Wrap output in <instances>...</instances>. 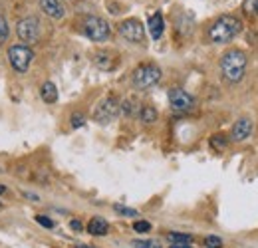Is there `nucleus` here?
<instances>
[{"label": "nucleus", "instance_id": "1", "mask_svg": "<svg viewBox=\"0 0 258 248\" xmlns=\"http://www.w3.org/2000/svg\"><path fill=\"white\" fill-rule=\"evenodd\" d=\"M242 30V22L240 18L232 16V14H223L219 16L213 26L209 28V38L215 42V44H226L230 40H234V36H238Z\"/></svg>", "mask_w": 258, "mask_h": 248}, {"label": "nucleus", "instance_id": "2", "mask_svg": "<svg viewBox=\"0 0 258 248\" xmlns=\"http://www.w3.org/2000/svg\"><path fill=\"white\" fill-rule=\"evenodd\" d=\"M221 72L223 78L230 84H236L244 78L246 72V54L242 50H228L221 58Z\"/></svg>", "mask_w": 258, "mask_h": 248}, {"label": "nucleus", "instance_id": "3", "mask_svg": "<svg viewBox=\"0 0 258 248\" xmlns=\"http://www.w3.org/2000/svg\"><path fill=\"white\" fill-rule=\"evenodd\" d=\"M161 80V70L155 64H141L133 72V86L137 90H149Z\"/></svg>", "mask_w": 258, "mask_h": 248}, {"label": "nucleus", "instance_id": "4", "mask_svg": "<svg viewBox=\"0 0 258 248\" xmlns=\"http://www.w3.org/2000/svg\"><path fill=\"white\" fill-rule=\"evenodd\" d=\"M119 111H121V103L117 101V97L107 95L97 103L96 111H94V119L97 123H109L117 117Z\"/></svg>", "mask_w": 258, "mask_h": 248}, {"label": "nucleus", "instance_id": "5", "mask_svg": "<svg viewBox=\"0 0 258 248\" xmlns=\"http://www.w3.org/2000/svg\"><path fill=\"white\" fill-rule=\"evenodd\" d=\"M84 32L92 42H105L109 38V24L99 16H88L84 20Z\"/></svg>", "mask_w": 258, "mask_h": 248}, {"label": "nucleus", "instance_id": "6", "mask_svg": "<svg viewBox=\"0 0 258 248\" xmlns=\"http://www.w3.org/2000/svg\"><path fill=\"white\" fill-rule=\"evenodd\" d=\"M32 58H34L32 50H30L28 46H24V44L12 46V48L8 50V60L12 64V68H14L16 72H20V74H24V72L30 68Z\"/></svg>", "mask_w": 258, "mask_h": 248}, {"label": "nucleus", "instance_id": "7", "mask_svg": "<svg viewBox=\"0 0 258 248\" xmlns=\"http://www.w3.org/2000/svg\"><path fill=\"white\" fill-rule=\"evenodd\" d=\"M16 34L24 42V46H30L34 42H38V38H40V22H38V18H34V16L22 18L18 22V26H16Z\"/></svg>", "mask_w": 258, "mask_h": 248}, {"label": "nucleus", "instance_id": "8", "mask_svg": "<svg viewBox=\"0 0 258 248\" xmlns=\"http://www.w3.org/2000/svg\"><path fill=\"white\" fill-rule=\"evenodd\" d=\"M119 34L131 42V44H141L145 40V28L137 18H127L119 24Z\"/></svg>", "mask_w": 258, "mask_h": 248}, {"label": "nucleus", "instance_id": "9", "mask_svg": "<svg viewBox=\"0 0 258 248\" xmlns=\"http://www.w3.org/2000/svg\"><path fill=\"white\" fill-rule=\"evenodd\" d=\"M169 103L175 111H191L195 107V97L181 88H173L169 92Z\"/></svg>", "mask_w": 258, "mask_h": 248}, {"label": "nucleus", "instance_id": "10", "mask_svg": "<svg viewBox=\"0 0 258 248\" xmlns=\"http://www.w3.org/2000/svg\"><path fill=\"white\" fill-rule=\"evenodd\" d=\"M252 133V121L248 117H240L236 123L232 125V133H230V139L232 141H244L248 139Z\"/></svg>", "mask_w": 258, "mask_h": 248}, {"label": "nucleus", "instance_id": "11", "mask_svg": "<svg viewBox=\"0 0 258 248\" xmlns=\"http://www.w3.org/2000/svg\"><path fill=\"white\" fill-rule=\"evenodd\" d=\"M40 10L46 16L54 18V20H58V18L64 16V6H62L60 0H40Z\"/></svg>", "mask_w": 258, "mask_h": 248}, {"label": "nucleus", "instance_id": "12", "mask_svg": "<svg viewBox=\"0 0 258 248\" xmlns=\"http://www.w3.org/2000/svg\"><path fill=\"white\" fill-rule=\"evenodd\" d=\"M88 232L90 234H94V236H103V234H107L109 232V224H107V220L101 217H94L90 222H88Z\"/></svg>", "mask_w": 258, "mask_h": 248}, {"label": "nucleus", "instance_id": "13", "mask_svg": "<svg viewBox=\"0 0 258 248\" xmlns=\"http://www.w3.org/2000/svg\"><path fill=\"white\" fill-rule=\"evenodd\" d=\"M165 30V22H163V14L161 12H155L151 18H149V34L153 40H159Z\"/></svg>", "mask_w": 258, "mask_h": 248}, {"label": "nucleus", "instance_id": "14", "mask_svg": "<svg viewBox=\"0 0 258 248\" xmlns=\"http://www.w3.org/2000/svg\"><path fill=\"white\" fill-rule=\"evenodd\" d=\"M94 62H96V66L99 68V70H113L115 66H117V58L115 56H111V54H107V52H99V54H96V58H94Z\"/></svg>", "mask_w": 258, "mask_h": 248}, {"label": "nucleus", "instance_id": "15", "mask_svg": "<svg viewBox=\"0 0 258 248\" xmlns=\"http://www.w3.org/2000/svg\"><path fill=\"white\" fill-rule=\"evenodd\" d=\"M40 95H42V99H44L46 103H56V101H58V88H56L52 82H46V84L42 86V90H40Z\"/></svg>", "mask_w": 258, "mask_h": 248}, {"label": "nucleus", "instance_id": "16", "mask_svg": "<svg viewBox=\"0 0 258 248\" xmlns=\"http://www.w3.org/2000/svg\"><path fill=\"white\" fill-rule=\"evenodd\" d=\"M167 238H169L171 244H191L193 242V236L191 234H183V232H169Z\"/></svg>", "mask_w": 258, "mask_h": 248}, {"label": "nucleus", "instance_id": "17", "mask_svg": "<svg viewBox=\"0 0 258 248\" xmlns=\"http://www.w3.org/2000/svg\"><path fill=\"white\" fill-rule=\"evenodd\" d=\"M139 115H141V121H143V123H155V121H157V109L151 107V105H145V107L139 111Z\"/></svg>", "mask_w": 258, "mask_h": 248}, {"label": "nucleus", "instance_id": "18", "mask_svg": "<svg viewBox=\"0 0 258 248\" xmlns=\"http://www.w3.org/2000/svg\"><path fill=\"white\" fill-rule=\"evenodd\" d=\"M211 145H213V149L223 151V149H226L228 141H226V137L223 135V133H217V135H213V137H211Z\"/></svg>", "mask_w": 258, "mask_h": 248}, {"label": "nucleus", "instance_id": "19", "mask_svg": "<svg viewBox=\"0 0 258 248\" xmlns=\"http://www.w3.org/2000/svg\"><path fill=\"white\" fill-rule=\"evenodd\" d=\"M113 211L121 217H139V213L135 209H129V207H123V205H113Z\"/></svg>", "mask_w": 258, "mask_h": 248}, {"label": "nucleus", "instance_id": "20", "mask_svg": "<svg viewBox=\"0 0 258 248\" xmlns=\"http://www.w3.org/2000/svg\"><path fill=\"white\" fill-rule=\"evenodd\" d=\"M242 8H244V12H246V14H252V16H256L258 14V2L256 0H244Z\"/></svg>", "mask_w": 258, "mask_h": 248}, {"label": "nucleus", "instance_id": "21", "mask_svg": "<svg viewBox=\"0 0 258 248\" xmlns=\"http://www.w3.org/2000/svg\"><path fill=\"white\" fill-rule=\"evenodd\" d=\"M135 248H161V244L157 240H133Z\"/></svg>", "mask_w": 258, "mask_h": 248}, {"label": "nucleus", "instance_id": "22", "mask_svg": "<svg viewBox=\"0 0 258 248\" xmlns=\"http://www.w3.org/2000/svg\"><path fill=\"white\" fill-rule=\"evenodd\" d=\"M133 230L135 232H149L151 230V224L147 220H135L133 222Z\"/></svg>", "mask_w": 258, "mask_h": 248}, {"label": "nucleus", "instance_id": "23", "mask_svg": "<svg viewBox=\"0 0 258 248\" xmlns=\"http://www.w3.org/2000/svg\"><path fill=\"white\" fill-rule=\"evenodd\" d=\"M205 246L207 248H223V240L219 236H207L205 238Z\"/></svg>", "mask_w": 258, "mask_h": 248}, {"label": "nucleus", "instance_id": "24", "mask_svg": "<svg viewBox=\"0 0 258 248\" xmlns=\"http://www.w3.org/2000/svg\"><path fill=\"white\" fill-rule=\"evenodd\" d=\"M8 34H10L8 22H6V18L0 14V42H2V40H6V38H8Z\"/></svg>", "mask_w": 258, "mask_h": 248}, {"label": "nucleus", "instance_id": "25", "mask_svg": "<svg viewBox=\"0 0 258 248\" xmlns=\"http://www.w3.org/2000/svg\"><path fill=\"white\" fill-rule=\"evenodd\" d=\"M70 121H72V127H74V129H78V127H82V125L86 123V115H84V113H74Z\"/></svg>", "mask_w": 258, "mask_h": 248}, {"label": "nucleus", "instance_id": "26", "mask_svg": "<svg viewBox=\"0 0 258 248\" xmlns=\"http://www.w3.org/2000/svg\"><path fill=\"white\" fill-rule=\"evenodd\" d=\"M36 222L42 224L44 228H54V220H50V218L44 217V215H38V217H36Z\"/></svg>", "mask_w": 258, "mask_h": 248}, {"label": "nucleus", "instance_id": "27", "mask_svg": "<svg viewBox=\"0 0 258 248\" xmlns=\"http://www.w3.org/2000/svg\"><path fill=\"white\" fill-rule=\"evenodd\" d=\"M121 109H123V113H125V115H133V113H135V103H131V101H123V103H121Z\"/></svg>", "mask_w": 258, "mask_h": 248}, {"label": "nucleus", "instance_id": "28", "mask_svg": "<svg viewBox=\"0 0 258 248\" xmlns=\"http://www.w3.org/2000/svg\"><path fill=\"white\" fill-rule=\"evenodd\" d=\"M70 226H72V230H76V232H80V230H82V228H84V226H82V222H80V220H72V222H70Z\"/></svg>", "mask_w": 258, "mask_h": 248}, {"label": "nucleus", "instance_id": "29", "mask_svg": "<svg viewBox=\"0 0 258 248\" xmlns=\"http://www.w3.org/2000/svg\"><path fill=\"white\" fill-rule=\"evenodd\" d=\"M171 248H191V244H173Z\"/></svg>", "mask_w": 258, "mask_h": 248}, {"label": "nucleus", "instance_id": "30", "mask_svg": "<svg viewBox=\"0 0 258 248\" xmlns=\"http://www.w3.org/2000/svg\"><path fill=\"white\" fill-rule=\"evenodd\" d=\"M76 248H94V246H88V244H78Z\"/></svg>", "mask_w": 258, "mask_h": 248}, {"label": "nucleus", "instance_id": "31", "mask_svg": "<svg viewBox=\"0 0 258 248\" xmlns=\"http://www.w3.org/2000/svg\"><path fill=\"white\" fill-rule=\"evenodd\" d=\"M2 193H6V187H2V185H0V195H2Z\"/></svg>", "mask_w": 258, "mask_h": 248}, {"label": "nucleus", "instance_id": "32", "mask_svg": "<svg viewBox=\"0 0 258 248\" xmlns=\"http://www.w3.org/2000/svg\"><path fill=\"white\" fill-rule=\"evenodd\" d=\"M0 207H2V203H0Z\"/></svg>", "mask_w": 258, "mask_h": 248}, {"label": "nucleus", "instance_id": "33", "mask_svg": "<svg viewBox=\"0 0 258 248\" xmlns=\"http://www.w3.org/2000/svg\"><path fill=\"white\" fill-rule=\"evenodd\" d=\"M256 2H258V0H256Z\"/></svg>", "mask_w": 258, "mask_h": 248}]
</instances>
